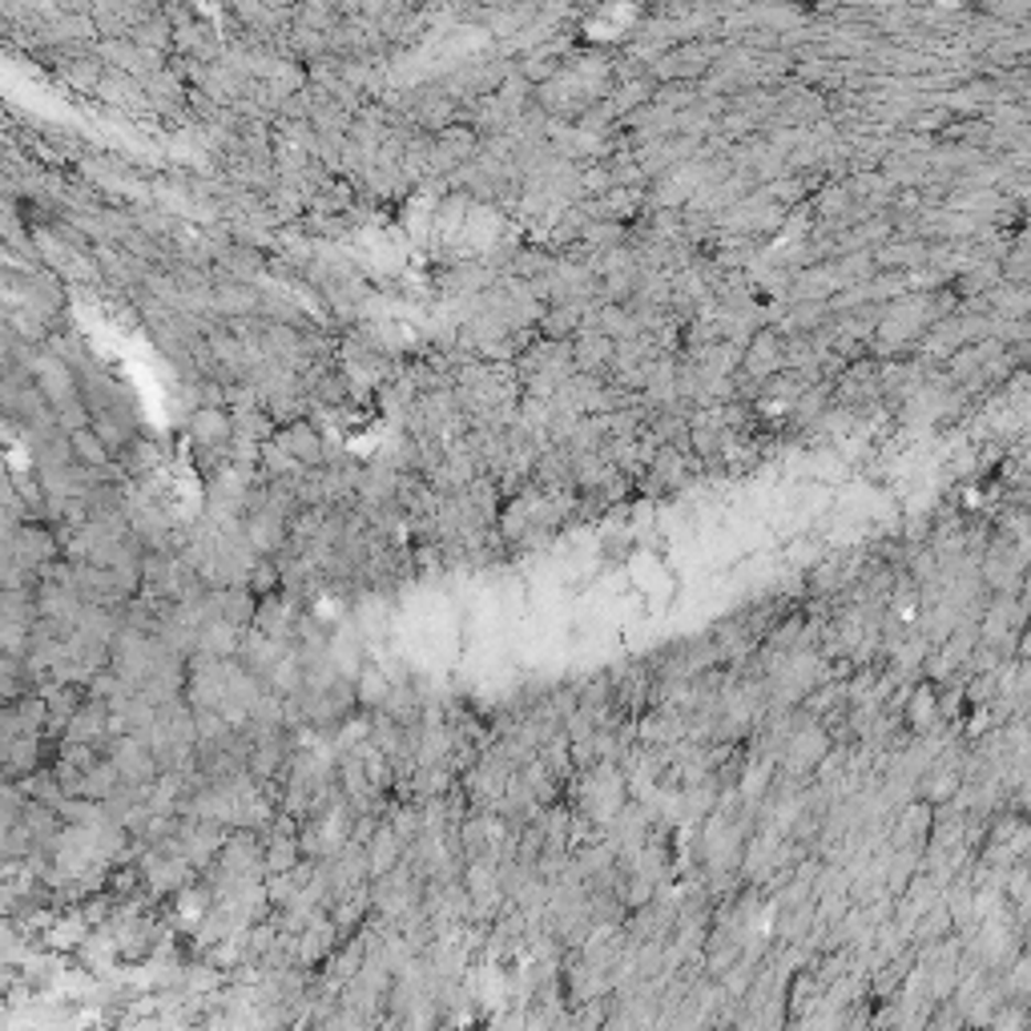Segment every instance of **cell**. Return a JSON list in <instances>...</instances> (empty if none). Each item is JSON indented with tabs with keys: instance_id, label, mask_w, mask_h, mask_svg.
<instances>
[{
	"instance_id": "1",
	"label": "cell",
	"mask_w": 1031,
	"mask_h": 1031,
	"mask_svg": "<svg viewBox=\"0 0 1031 1031\" xmlns=\"http://www.w3.org/2000/svg\"><path fill=\"white\" fill-rule=\"evenodd\" d=\"M29 371H33L36 391L45 395L53 412H61V407H70V403H77V375H73V371L65 368V359L45 355V359H36V363H33Z\"/></svg>"
},
{
	"instance_id": "2",
	"label": "cell",
	"mask_w": 1031,
	"mask_h": 1031,
	"mask_svg": "<svg viewBox=\"0 0 1031 1031\" xmlns=\"http://www.w3.org/2000/svg\"><path fill=\"white\" fill-rule=\"evenodd\" d=\"M234 436V415L226 407H214V403H202L194 415H190V439L206 451H219Z\"/></svg>"
},
{
	"instance_id": "3",
	"label": "cell",
	"mask_w": 1031,
	"mask_h": 1031,
	"mask_svg": "<svg viewBox=\"0 0 1031 1031\" xmlns=\"http://www.w3.org/2000/svg\"><path fill=\"white\" fill-rule=\"evenodd\" d=\"M70 451L81 468H105L109 464V439L97 432V424L70 432Z\"/></svg>"
},
{
	"instance_id": "4",
	"label": "cell",
	"mask_w": 1031,
	"mask_h": 1031,
	"mask_svg": "<svg viewBox=\"0 0 1031 1031\" xmlns=\"http://www.w3.org/2000/svg\"><path fill=\"white\" fill-rule=\"evenodd\" d=\"M278 439H283V447H287L298 464H319L322 459V436L310 424H302V419H295Z\"/></svg>"
}]
</instances>
